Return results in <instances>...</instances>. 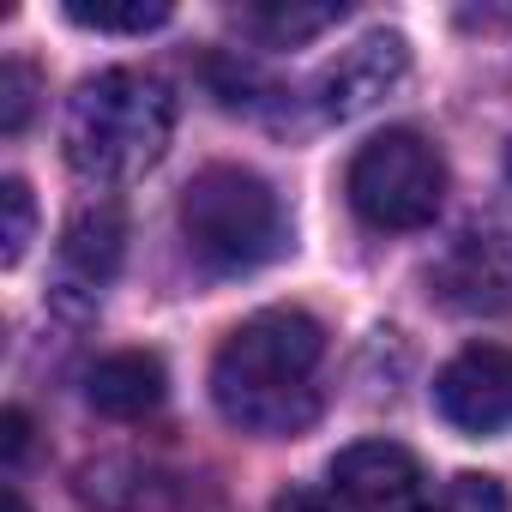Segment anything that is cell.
<instances>
[{"label":"cell","mask_w":512,"mask_h":512,"mask_svg":"<svg viewBox=\"0 0 512 512\" xmlns=\"http://www.w3.org/2000/svg\"><path fill=\"white\" fill-rule=\"evenodd\" d=\"M320 368H326V326L302 308H266L241 320L211 356V404L241 434L290 440L326 404Z\"/></svg>","instance_id":"1"},{"label":"cell","mask_w":512,"mask_h":512,"mask_svg":"<svg viewBox=\"0 0 512 512\" xmlns=\"http://www.w3.org/2000/svg\"><path fill=\"white\" fill-rule=\"evenodd\" d=\"M175 139V91L157 73L139 67H103L73 85L67 115H61V145L73 175L97 187L139 181L145 169L163 163Z\"/></svg>","instance_id":"2"},{"label":"cell","mask_w":512,"mask_h":512,"mask_svg":"<svg viewBox=\"0 0 512 512\" xmlns=\"http://www.w3.org/2000/svg\"><path fill=\"white\" fill-rule=\"evenodd\" d=\"M181 241L211 278H247L290 247V217L266 175L211 163L181 193Z\"/></svg>","instance_id":"3"},{"label":"cell","mask_w":512,"mask_h":512,"mask_svg":"<svg viewBox=\"0 0 512 512\" xmlns=\"http://www.w3.org/2000/svg\"><path fill=\"white\" fill-rule=\"evenodd\" d=\"M344 193L368 229H422L446 205V157L416 127H386L350 157Z\"/></svg>","instance_id":"4"},{"label":"cell","mask_w":512,"mask_h":512,"mask_svg":"<svg viewBox=\"0 0 512 512\" xmlns=\"http://www.w3.org/2000/svg\"><path fill=\"white\" fill-rule=\"evenodd\" d=\"M121 260H127V217H121V205H109V199L79 205L73 223L61 229V247H55L49 302L61 314H73V320H85L103 302V290L115 284Z\"/></svg>","instance_id":"5"},{"label":"cell","mask_w":512,"mask_h":512,"mask_svg":"<svg viewBox=\"0 0 512 512\" xmlns=\"http://www.w3.org/2000/svg\"><path fill=\"white\" fill-rule=\"evenodd\" d=\"M428 290L458 314H494L512 302V223H470L428 272Z\"/></svg>","instance_id":"6"},{"label":"cell","mask_w":512,"mask_h":512,"mask_svg":"<svg viewBox=\"0 0 512 512\" xmlns=\"http://www.w3.org/2000/svg\"><path fill=\"white\" fill-rule=\"evenodd\" d=\"M410 73V43L398 31H368L362 43H350L338 61L320 67L314 79V103L326 121H356L368 109H380Z\"/></svg>","instance_id":"7"},{"label":"cell","mask_w":512,"mask_h":512,"mask_svg":"<svg viewBox=\"0 0 512 512\" xmlns=\"http://www.w3.org/2000/svg\"><path fill=\"white\" fill-rule=\"evenodd\" d=\"M434 404L464 434L512 428V344H470L434 374Z\"/></svg>","instance_id":"8"},{"label":"cell","mask_w":512,"mask_h":512,"mask_svg":"<svg viewBox=\"0 0 512 512\" xmlns=\"http://www.w3.org/2000/svg\"><path fill=\"white\" fill-rule=\"evenodd\" d=\"M422 470L398 440H356L332 458V494L356 512H398L416 494Z\"/></svg>","instance_id":"9"},{"label":"cell","mask_w":512,"mask_h":512,"mask_svg":"<svg viewBox=\"0 0 512 512\" xmlns=\"http://www.w3.org/2000/svg\"><path fill=\"white\" fill-rule=\"evenodd\" d=\"M85 398H91L97 416L139 422V416H151L169 398V374H163V362L151 350H115V356H103L85 374Z\"/></svg>","instance_id":"10"},{"label":"cell","mask_w":512,"mask_h":512,"mask_svg":"<svg viewBox=\"0 0 512 512\" xmlns=\"http://www.w3.org/2000/svg\"><path fill=\"white\" fill-rule=\"evenodd\" d=\"M229 19L260 49H296V43H308V37H320V31H332L344 19V0H320V7H302V0H260V7H235Z\"/></svg>","instance_id":"11"},{"label":"cell","mask_w":512,"mask_h":512,"mask_svg":"<svg viewBox=\"0 0 512 512\" xmlns=\"http://www.w3.org/2000/svg\"><path fill=\"white\" fill-rule=\"evenodd\" d=\"M61 13L79 31H103V37H145V31L175 19L169 0H67Z\"/></svg>","instance_id":"12"},{"label":"cell","mask_w":512,"mask_h":512,"mask_svg":"<svg viewBox=\"0 0 512 512\" xmlns=\"http://www.w3.org/2000/svg\"><path fill=\"white\" fill-rule=\"evenodd\" d=\"M31 235H37V199L19 175H7L0 181V266H19Z\"/></svg>","instance_id":"13"},{"label":"cell","mask_w":512,"mask_h":512,"mask_svg":"<svg viewBox=\"0 0 512 512\" xmlns=\"http://www.w3.org/2000/svg\"><path fill=\"white\" fill-rule=\"evenodd\" d=\"M416 512H512V500H506V488H500V476H482V470H464V476H452L434 500H422Z\"/></svg>","instance_id":"14"},{"label":"cell","mask_w":512,"mask_h":512,"mask_svg":"<svg viewBox=\"0 0 512 512\" xmlns=\"http://www.w3.org/2000/svg\"><path fill=\"white\" fill-rule=\"evenodd\" d=\"M37 109V73L25 61H0V133L19 139Z\"/></svg>","instance_id":"15"},{"label":"cell","mask_w":512,"mask_h":512,"mask_svg":"<svg viewBox=\"0 0 512 512\" xmlns=\"http://www.w3.org/2000/svg\"><path fill=\"white\" fill-rule=\"evenodd\" d=\"M272 512H338V506H332L326 494H314V488H284Z\"/></svg>","instance_id":"16"},{"label":"cell","mask_w":512,"mask_h":512,"mask_svg":"<svg viewBox=\"0 0 512 512\" xmlns=\"http://www.w3.org/2000/svg\"><path fill=\"white\" fill-rule=\"evenodd\" d=\"M0 428H7V464H19L25 446H31V416L25 410H7V422H0Z\"/></svg>","instance_id":"17"},{"label":"cell","mask_w":512,"mask_h":512,"mask_svg":"<svg viewBox=\"0 0 512 512\" xmlns=\"http://www.w3.org/2000/svg\"><path fill=\"white\" fill-rule=\"evenodd\" d=\"M7 512H31V506H25V500H19V494H7Z\"/></svg>","instance_id":"18"},{"label":"cell","mask_w":512,"mask_h":512,"mask_svg":"<svg viewBox=\"0 0 512 512\" xmlns=\"http://www.w3.org/2000/svg\"><path fill=\"white\" fill-rule=\"evenodd\" d=\"M506 181H512V145H506Z\"/></svg>","instance_id":"19"}]
</instances>
